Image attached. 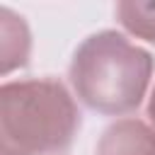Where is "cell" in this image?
Listing matches in <instances>:
<instances>
[{
    "label": "cell",
    "mask_w": 155,
    "mask_h": 155,
    "mask_svg": "<svg viewBox=\"0 0 155 155\" xmlns=\"http://www.w3.org/2000/svg\"><path fill=\"white\" fill-rule=\"evenodd\" d=\"M68 78L87 109L107 116L131 114L148 92L153 56L124 34L104 29L90 34L75 48Z\"/></svg>",
    "instance_id": "1"
},
{
    "label": "cell",
    "mask_w": 155,
    "mask_h": 155,
    "mask_svg": "<svg viewBox=\"0 0 155 155\" xmlns=\"http://www.w3.org/2000/svg\"><path fill=\"white\" fill-rule=\"evenodd\" d=\"M80 128V109L56 78L10 80L0 87L2 148L22 155L63 153Z\"/></svg>",
    "instance_id": "2"
},
{
    "label": "cell",
    "mask_w": 155,
    "mask_h": 155,
    "mask_svg": "<svg viewBox=\"0 0 155 155\" xmlns=\"http://www.w3.org/2000/svg\"><path fill=\"white\" fill-rule=\"evenodd\" d=\"M97 155H155V128L140 119H119L102 133Z\"/></svg>",
    "instance_id": "3"
},
{
    "label": "cell",
    "mask_w": 155,
    "mask_h": 155,
    "mask_svg": "<svg viewBox=\"0 0 155 155\" xmlns=\"http://www.w3.org/2000/svg\"><path fill=\"white\" fill-rule=\"evenodd\" d=\"M0 44H2V73L27 65L31 51V36L24 17L15 15L10 7L0 10Z\"/></svg>",
    "instance_id": "4"
},
{
    "label": "cell",
    "mask_w": 155,
    "mask_h": 155,
    "mask_svg": "<svg viewBox=\"0 0 155 155\" xmlns=\"http://www.w3.org/2000/svg\"><path fill=\"white\" fill-rule=\"evenodd\" d=\"M114 12L128 34L155 44V0H124Z\"/></svg>",
    "instance_id": "5"
},
{
    "label": "cell",
    "mask_w": 155,
    "mask_h": 155,
    "mask_svg": "<svg viewBox=\"0 0 155 155\" xmlns=\"http://www.w3.org/2000/svg\"><path fill=\"white\" fill-rule=\"evenodd\" d=\"M148 119H150V124L155 126V85H153V90H150V99H148Z\"/></svg>",
    "instance_id": "6"
},
{
    "label": "cell",
    "mask_w": 155,
    "mask_h": 155,
    "mask_svg": "<svg viewBox=\"0 0 155 155\" xmlns=\"http://www.w3.org/2000/svg\"><path fill=\"white\" fill-rule=\"evenodd\" d=\"M2 155H22V153H17V150H12V148H2Z\"/></svg>",
    "instance_id": "7"
}]
</instances>
